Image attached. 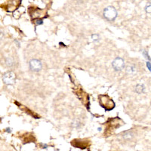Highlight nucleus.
Segmentation results:
<instances>
[{
    "label": "nucleus",
    "mask_w": 151,
    "mask_h": 151,
    "mask_svg": "<svg viewBox=\"0 0 151 151\" xmlns=\"http://www.w3.org/2000/svg\"><path fill=\"white\" fill-rule=\"evenodd\" d=\"M16 79V75L14 72L12 71H9L4 73L3 76H2V80H3L4 83L8 86H12L15 83Z\"/></svg>",
    "instance_id": "obj_3"
},
{
    "label": "nucleus",
    "mask_w": 151,
    "mask_h": 151,
    "mask_svg": "<svg viewBox=\"0 0 151 151\" xmlns=\"http://www.w3.org/2000/svg\"><path fill=\"white\" fill-rule=\"evenodd\" d=\"M132 135H133V134H132L130 132H127L124 133L123 137L124 138H125V139H129V138L132 137Z\"/></svg>",
    "instance_id": "obj_8"
},
{
    "label": "nucleus",
    "mask_w": 151,
    "mask_h": 151,
    "mask_svg": "<svg viewBox=\"0 0 151 151\" xmlns=\"http://www.w3.org/2000/svg\"><path fill=\"white\" fill-rule=\"evenodd\" d=\"M91 39H92L93 41L95 42L99 41L100 37H99V36H98V34H94V35H92V36H91Z\"/></svg>",
    "instance_id": "obj_9"
},
{
    "label": "nucleus",
    "mask_w": 151,
    "mask_h": 151,
    "mask_svg": "<svg viewBox=\"0 0 151 151\" xmlns=\"http://www.w3.org/2000/svg\"><path fill=\"white\" fill-rule=\"evenodd\" d=\"M99 102L101 106L106 109V110H111L112 109L114 108L115 104H114L113 100L109 98L108 96L101 95V96H99Z\"/></svg>",
    "instance_id": "obj_1"
},
{
    "label": "nucleus",
    "mask_w": 151,
    "mask_h": 151,
    "mask_svg": "<svg viewBox=\"0 0 151 151\" xmlns=\"http://www.w3.org/2000/svg\"><path fill=\"white\" fill-rule=\"evenodd\" d=\"M104 17L109 21H115L117 17V11L113 6H108L104 10Z\"/></svg>",
    "instance_id": "obj_2"
},
{
    "label": "nucleus",
    "mask_w": 151,
    "mask_h": 151,
    "mask_svg": "<svg viewBox=\"0 0 151 151\" xmlns=\"http://www.w3.org/2000/svg\"><path fill=\"white\" fill-rule=\"evenodd\" d=\"M42 63L40 60H37V59H33L29 61V68L31 70L34 71V72H39L42 70Z\"/></svg>",
    "instance_id": "obj_5"
},
{
    "label": "nucleus",
    "mask_w": 151,
    "mask_h": 151,
    "mask_svg": "<svg viewBox=\"0 0 151 151\" xmlns=\"http://www.w3.org/2000/svg\"><path fill=\"white\" fill-rule=\"evenodd\" d=\"M112 66L116 71H121L125 67V61L122 58H116L112 63Z\"/></svg>",
    "instance_id": "obj_4"
},
{
    "label": "nucleus",
    "mask_w": 151,
    "mask_h": 151,
    "mask_svg": "<svg viewBox=\"0 0 151 151\" xmlns=\"http://www.w3.org/2000/svg\"><path fill=\"white\" fill-rule=\"evenodd\" d=\"M127 72L129 73H134L136 72V68L134 66H129L127 67Z\"/></svg>",
    "instance_id": "obj_7"
},
{
    "label": "nucleus",
    "mask_w": 151,
    "mask_h": 151,
    "mask_svg": "<svg viewBox=\"0 0 151 151\" xmlns=\"http://www.w3.org/2000/svg\"><path fill=\"white\" fill-rule=\"evenodd\" d=\"M147 67H149V70H150V62L147 63Z\"/></svg>",
    "instance_id": "obj_11"
},
{
    "label": "nucleus",
    "mask_w": 151,
    "mask_h": 151,
    "mask_svg": "<svg viewBox=\"0 0 151 151\" xmlns=\"http://www.w3.org/2000/svg\"><path fill=\"white\" fill-rule=\"evenodd\" d=\"M6 64H7L8 66L11 67V66H12V64H13V60H12L10 58H8L6 59Z\"/></svg>",
    "instance_id": "obj_10"
},
{
    "label": "nucleus",
    "mask_w": 151,
    "mask_h": 151,
    "mask_svg": "<svg viewBox=\"0 0 151 151\" xmlns=\"http://www.w3.org/2000/svg\"><path fill=\"white\" fill-rule=\"evenodd\" d=\"M135 91L137 94H142L145 91V87H144V85L138 84L135 87Z\"/></svg>",
    "instance_id": "obj_6"
}]
</instances>
